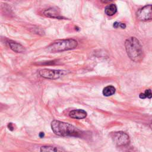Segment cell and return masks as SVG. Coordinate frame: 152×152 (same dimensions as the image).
<instances>
[{
    "label": "cell",
    "mask_w": 152,
    "mask_h": 152,
    "mask_svg": "<svg viewBox=\"0 0 152 152\" xmlns=\"http://www.w3.org/2000/svg\"><path fill=\"white\" fill-rule=\"evenodd\" d=\"M150 128H151V129H152V123L150 125Z\"/></svg>",
    "instance_id": "ac0fdd59"
},
{
    "label": "cell",
    "mask_w": 152,
    "mask_h": 152,
    "mask_svg": "<svg viewBox=\"0 0 152 152\" xmlns=\"http://www.w3.org/2000/svg\"><path fill=\"white\" fill-rule=\"evenodd\" d=\"M125 49L129 58L134 62H140L142 59L143 52L140 41L134 37H131L125 42Z\"/></svg>",
    "instance_id": "7a4b0ae2"
},
{
    "label": "cell",
    "mask_w": 152,
    "mask_h": 152,
    "mask_svg": "<svg viewBox=\"0 0 152 152\" xmlns=\"http://www.w3.org/2000/svg\"><path fill=\"white\" fill-rule=\"evenodd\" d=\"M51 128L53 132L59 136H72V137H81L82 132L68 123H65L59 121L54 120L51 122Z\"/></svg>",
    "instance_id": "6da1fadb"
},
{
    "label": "cell",
    "mask_w": 152,
    "mask_h": 152,
    "mask_svg": "<svg viewBox=\"0 0 152 152\" xmlns=\"http://www.w3.org/2000/svg\"><path fill=\"white\" fill-rule=\"evenodd\" d=\"M117 12V7L115 4H112L107 5L104 10V12L109 16H112Z\"/></svg>",
    "instance_id": "30bf717a"
},
{
    "label": "cell",
    "mask_w": 152,
    "mask_h": 152,
    "mask_svg": "<svg viewBox=\"0 0 152 152\" xmlns=\"http://www.w3.org/2000/svg\"><path fill=\"white\" fill-rule=\"evenodd\" d=\"M77 45V41L72 39L58 40L49 45L47 50L52 53L60 52L75 49Z\"/></svg>",
    "instance_id": "3957f363"
},
{
    "label": "cell",
    "mask_w": 152,
    "mask_h": 152,
    "mask_svg": "<svg viewBox=\"0 0 152 152\" xmlns=\"http://www.w3.org/2000/svg\"><path fill=\"white\" fill-rule=\"evenodd\" d=\"M113 0H100V1L103 3V4H107V3H109L110 2H112L113 1Z\"/></svg>",
    "instance_id": "2e32d148"
},
{
    "label": "cell",
    "mask_w": 152,
    "mask_h": 152,
    "mask_svg": "<svg viewBox=\"0 0 152 152\" xmlns=\"http://www.w3.org/2000/svg\"><path fill=\"white\" fill-rule=\"evenodd\" d=\"M8 43L10 48L15 52L17 53H24L26 52V49L21 44L17 43L12 40H8Z\"/></svg>",
    "instance_id": "9c48e42d"
},
{
    "label": "cell",
    "mask_w": 152,
    "mask_h": 152,
    "mask_svg": "<svg viewBox=\"0 0 152 152\" xmlns=\"http://www.w3.org/2000/svg\"><path fill=\"white\" fill-rule=\"evenodd\" d=\"M8 128L11 131H12L14 129V126H13V125L12 123H9L8 125Z\"/></svg>",
    "instance_id": "9a60e30c"
},
{
    "label": "cell",
    "mask_w": 152,
    "mask_h": 152,
    "mask_svg": "<svg viewBox=\"0 0 152 152\" xmlns=\"http://www.w3.org/2000/svg\"><path fill=\"white\" fill-rule=\"evenodd\" d=\"M43 13L46 17L49 18L57 19L63 18V17H62L60 14L59 10L56 7H50L47 10H45Z\"/></svg>",
    "instance_id": "52a82bcc"
},
{
    "label": "cell",
    "mask_w": 152,
    "mask_h": 152,
    "mask_svg": "<svg viewBox=\"0 0 152 152\" xmlns=\"http://www.w3.org/2000/svg\"><path fill=\"white\" fill-rule=\"evenodd\" d=\"M140 97L141 99H145V98H148L150 99L152 97V92L151 90L148 89L145 91L144 93H141L140 94Z\"/></svg>",
    "instance_id": "4fadbf2b"
},
{
    "label": "cell",
    "mask_w": 152,
    "mask_h": 152,
    "mask_svg": "<svg viewBox=\"0 0 152 152\" xmlns=\"http://www.w3.org/2000/svg\"><path fill=\"white\" fill-rule=\"evenodd\" d=\"M69 116L70 118L73 119H81L87 116V112L82 109H76L69 112Z\"/></svg>",
    "instance_id": "ba28073f"
},
{
    "label": "cell",
    "mask_w": 152,
    "mask_h": 152,
    "mask_svg": "<svg viewBox=\"0 0 152 152\" xmlns=\"http://www.w3.org/2000/svg\"><path fill=\"white\" fill-rule=\"evenodd\" d=\"M121 23H119V22H115L113 23V27L115 28H118V27H121Z\"/></svg>",
    "instance_id": "5bb4252c"
},
{
    "label": "cell",
    "mask_w": 152,
    "mask_h": 152,
    "mask_svg": "<svg viewBox=\"0 0 152 152\" xmlns=\"http://www.w3.org/2000/svg\"><path fill=\"white\" fill-rule=\"evenodd\" d=\"M138 20L147 21L152 19V5H147L138 10L136 13Z\"/></svg>",
    "instance_id": "8992f818"
},
{
    "label": "cell",
    "mask_w": 152,
    "mask_h": 152,
    "mask_svg": "<svg viewBox=\"0 0 152 152\" xmlns=\"http://www.w3.org/2000/svg\"><path fill=\"white\" fill-rule=\"evenodd\" d=\"M7 1H10V0H7Z\"/></svg>",
    "instance_id": "d6986e66"
},
{
    "label": "cell",
    "mask_w": 152,
    "mask_h": 152,
    "mask_svg": "<svg viewBox=\"0 0 152 152\" xmlns=\"http://www.w3.org/2000/svg\"><path fill=\"white\" fill-rule=\"evenodd\" d=\"M65 151L64 149L59 147L50 146V145H44L40 148V151Z\"/></svg>",
    "instance_id": "8fae6325"
},
{
    "label": "cell",
    "mask_w": 152,
    "mask_h": 152,
    "mask_svg": "<svg viewBox=\"0 0 152 152\" xmlns=\"http://www.w3.org/2000/svg\"><path fill=\"white\" fill-rule=\"evenodd\" d=\"M111 137L114 143L118 147H124L129 143L128 135L122 131L113 132L112 134Z\"/></svg>",
    "instance_id": "5b68a950"
},
{
    "label": "cell",
    "mask_w": 152,
    "mask_h": 152,
    "mask_svg": "<svg viewBox=\"0 0 152 152\" xmlns=\"http://www.w3.org/2000/svg\"><path fill=\"white\" fill-rule=\"evenodd\" d=\"M44 135H45L44 132H40V133H39V137H40V138H43V137H44Z\"/></svg>",
    "instance_id": "e0dca14e"
},
{
    "label": "cell",
    "mask_w": 152,
    "mask_h": 152,
    "mask_svg": "<svg viewBox=\"0 0 152 152\" xmlns=\"http://www.w3.org/2000/svg\"><path fill=\"white\" fill-rule=\"evenodd\" d=\"M116 91L115 88L112 86H108L106 87H104L103 90V94L104 96H110L115 94Z\"/></svg>",
    "instance_id": "7c38bea8"
},
{
    "label": "cell",
    "mask_w": 152,
    "mask_h": 152,
    "mask_svg": "<svg viewBox=\"0 0 152 152\" xmlns=\"http://www.w3.org/2000/svg\"><path fill=\"white\" fill-rule=\"evenodd\" d=\"M67 74L66 71L61 69H43L39 71V74L40 77L50 80H55Z\"/></svg>",
    "instance_id": "277c9868"
}]
</instances>
